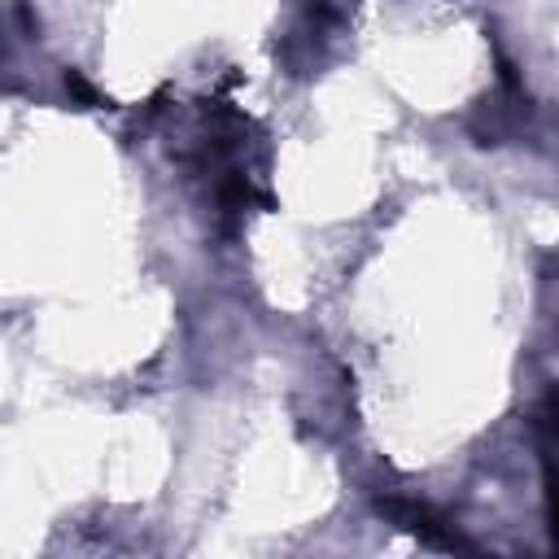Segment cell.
Listing matches in <instances>:
<instances>
[{
	"instance_id": "cell-1",
	"label": "cell",
	"mask_w": 559,
	"mask_h": 559,
	"mask_svg": "<svg viewBox=\"0 0 559 559\" xmlns=\"http://www.w3.org/2000/svg\"><path fill=\"white\" fill-rule=\"evenodd\" d=\"M546 485H550V520H555V546H559V472L555 467L546 472Z\"/></svg>"
}]
</instances>
